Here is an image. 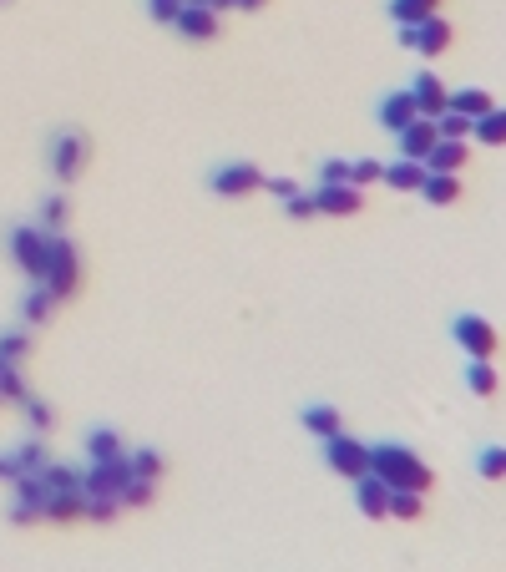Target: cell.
Segmentation results:
<instances>
[{
    "label": "cell",
    "mask_w": 506,
    "mask_h": 572,
    "mask_svg": "<svg viewBox=\"0 0 506 572\" xmlns=\"http://www.w3.org/2000/svg\"><path fill=\"white\" fill-rule=\"evenodd\" d=\"M284 208H289V218H314L319 208H314V193H294V198H284Z\"/></svg>",
    "instance_id": "42"
},
{
    "label": "cell",
    "mask_w": 506,
    "mask_h": 572,
    "mask_svg": "<svg viewBox=\"0 0 506 572\" xmlns=\"http://www.w3.org/2000/svg\"><path fill=\"white\" fill-rule=\"evenodd\" d=\"M410 97H415V112L420 117H446V107H451V92H446V81L436 76V71H420L415 81H410Z\"/></svg>",
    "instance_id": "11"
},
{
    "label": "cell",
    "mask_w": 506,
    "mask_h": 572,
    "mask_svg": "<svg viewBox=\"0 0 506 572\" xmlns=\"http://www.w3.org/2000/svg\"><path fill=\"white\" fill-rule=\"evenodd\" d=\"M451 340L471 360H491L496 355V330H491V319H481V314H456L451 319Z\"/></svg>",
    "instance_id": "7"
},
{
    "label": "cell",
    "mask_w": 506,
    "mask_h": 572,
    "mask_svg": "<svg viewBox=\"0 0 506 572\" xmlns=\"http://www.w3.org/2000/svg\"><path fill=\"white\" fill-rule=\"evenodd\" d=\"M238 6V0H213V11H233Z\"/></svg>",
    "instance_id": "46"
},
{
    "label": "cell",
    "mask_w": 506,
    "mask_h": 572,
    "mask_svg": "<svg viewBox=\"0 0 506 572\" xmlns=\"http://www.w3.org/2000/svg\"><path fill=\"white\" fill-rule=\"evenodd\" d=\"M491 107H496L491 92H481V87H461V92H451V107H446V112H461L466 122H481Z\"/></svg>",
    "instance_id": "22"
},
{
    "label": "cell",
    "mask_w": 506,
    "mask_h": 572,
    "mask_svg": "<svg viewBox=\"0 0 506 572\" xmlns=\"http://www.w3.org/2000/svg\"><path fill=\"white\" fill-rule=\"evenodd\" d=\"M183 6H213V0H183Z\"/></svg>",
    "instance_id": "47"
},
{
    "label": "cell",
    "mask_w": 506,
    "mask_h": 572,
    "mask_svg": "<svg viewBox=\"0 0 506 572\" xmlns=\"http://www.w3.org/2000/svg\"><path fill=\"white\" fill-rule=\"evenodd\" d=\"M21 405H26V421H31V431H36V436H41V431H51V421H56V411H51V405H46L41 395H26Z\"/></svg>",
    "instance_id": "37"
},
{
    "label": "cell",
    "mask_w": 506,
    "mask_h": 572,
    "mask_svg": "<svg viewBox=\"0 0 506 572\" xmlns=\"http://www.w3.org/2000/svg\"><path fill=\"white\" fill-rule=\"evenodd\" d=\"M496 385H501V380H496V365H491V360H471V365H466V390H471V395H496Z\"/></svg>",
    "instance_id": "28"
},
{
    "label": "cell",
    "mask_w": 506,
    "mask_h": 572,
    "mask_svg": "<svg viewBox=\"0 0 506 572\" xmlns=\"http://www.w3.org/2000/svg\"><path fill=\"white\" fill-rule=\"evenodd\" d=\"M420 512H426V497H420V492H390V517L415 522Z\"/></svg>",
    "instance_id": "33"
},
{
    "label": "cell",
    "mask_w": 506,
    "mask_h": 572,
    "mask_svg": "<svg viewBox=\"0 0 506 572\" xmlns=\"http://www.w3.org/2000/svg\"><path fill=\"white\" fill-rule=\"evenodd\" d=\"M36 476H41V486H46V497H61V492H81V471H76V466H56V461H46Z\"/></svg>",
    "instance_id": "23"
},
{
    "label": "cell",
    "mask_w": 506,
    "mask_h": 572,
    "mask_svg": "<svg viewBox=\"0 0 506 572\" xmlns=\"http://www.w3.org/2000/svg\"><path fill=\"white\" fill-rule=\"evenodd\" d=\"M16 476H26V471H21V461H16L11 451H0V481H16Z\"/></svg>",
    "instance_id": "44"
},
{
    "label": "cell",
    "mask_w": 506,
    "mask_h": 572,
    "mask_svg": "<svg viewBox=\"0 0 506 572\" xmlns=\"http://www.w3.org/2000/svg\"><path fill=\"white\" fill-rule=\"evenodd\" d=\"M208 188L218 198H248V193L264 188V173H259V162H218L208 173Z\"/></svg>",
    "instance_id": "6"
},
{
    "label": "cell",
    "mask_w": 506,
    "mask_h": 572,
    "mask_svg": "<svg viewBox=\"0 0 506 572\" xmlns=\"http://www.w3.org/2000/svg\"><path fill=\"white\" fill-rule=\"evenodd\" d=\"M31 390H26V380H21V365H6V360H0V400H26Z\"/></svg>",
    "instance_id": "34"
},
{
    "label": "cell",
    "mask_w": 506,
    "mask_h": 572,
    "mask_svg": "<svg viewBox=\"0 0 506 572\" xmlns=\"http://www.w3.org/2000/svg\"><path fill=\"white\" fill-rule=\"evenodd\" d=\"M355 507L370 517V522H380V517H390V486L375 476V471H365L360 481H355Z\"/></svg>",
    "instance_id": "13"
},
{
    "label": "cell",
    "mask_w": 506,
    "mask_h": 572,
    "mask_svg": "<svg viewBox=\"0 0 506 572\" xmlns=\"http://www.w3.org/2000/svg\"><path fill=\"white\" fill-rule=\"evenodd\" d=\"M451 21L446 16H431V21H420V26H400V46H410V51H420V56H441V51H451Z\"/></svg>",
    "instance_id": "9"
},
{
    "label": "cell",
    "mask_w": 506,
    "mask_h": 572,
    "mask_svg": "<svg viewBox=\"0 0 506 572\" xmlns=\"http://www.w3.org/2000/svg\"><path fill=\"white\" fill-rule=\"evenodd\" d=\"M380 183L395 188V193H420V183H426V162H410V157L385 162V178Z\"/></svg>",
    "instance_id": "16"
},
{
    "label": "cell",
    "mask_w": 506,
    "mask_h": 572,
    "mask_svg": "<svg viewBox=\"0 0 506 572\" xmlns=\"http://www.w3.org/2000/svg\"><path fill=\"white\" fill-rule=\"evenodd\" d=\"M304 431L319 436V441H329V436L345 431V421H340V411H334V405H304Z\"/></svg>",
    "instance_id": "21"
},
{
    "label": "cell",
    "mask_w": 506,
    "mask_h": 572,
    "mask_svg": "<svg viewBox=\"0 0 506 572\" xmlns=\"http://www.w3.org/2000/svg\"><path fill=\"white\" fill-rule=\"evenodd\" d=\"M476 471H481L486 481H506V446H481Z\"/></svg>",
    "instance_id": "32"
},
{
    "label": "cell",
    "mask_w": 506,
    "mask_h": 572,
    "mask_svg": "<svg viewBox=\"0 0 506 572\" xmlns=\"http://www.w3.org/2000/svg\"><path fill=\"white\" fill-rule=\"evenodd\" d=\"M314 208H319L324 218H355V213L365 208V188H355V183H319Z\"/></svg>",
    "instance_id": "10"
},
{
    "label": "cell",
    "mask_w": 506,
    "mask_h": 572,
    "mask_svg": "<svg viewBox=\"0 0 506 572\" xmlns=\"http://www.w3.org/2000/svg\"><path fill=\"white\" fill-rule=\"evenodd\" d=\"M471 137H476L481 147H506V107H491V112L471 127Z\"/></svg>",
    "instance_id": "26"
},
{
    "label": "cell",
    "mask_w": 506,
    "mask_h": 572,
    "mask_svg": "<svg viewBox=\"0 0 506 572\" xmlns=\"http://www.w3.org/2000/svg\"><path fill=\"white\" fill-rule=\"evenodd\" d=\"M395 142H400V157H410V162H426V152L441 142V132H436V122H431V117H415L405 132H395Z\"/></svg>",
    "instance_id": "12"
},
{
    "label": "cell",
    "mask_w": 506,
    "mask_h": 572,
    "mask_svg": "<svg viewBox=\"0 0 506 572\" xmlns=\"http://www.w3.org/2000/svg\"><path fill=\"white\" fill-rule=\"evenodd\" d=\"M471 127H476V122H466L461 112H446V117H436V132H441V137H451V142H466V137H471Z\"/></svg>",
    "instance_id": "38"
},
{
    "label": "cell",
    "mask_w": 506,
    "mask_h": 572,
    "mask_svg": "<svg viewBox=\"0 0 506 572\" xmlns=\"http://www.w3.org/2000/svg\"><path fill=\"white\" fill-rule=\"evenodd\" d=\"M466 142H451V137H441L431 152H426V173H461L466 168Z\"/></svg>",
    "instance_id": "17"
},
{
    "label": "cell",
    "mask_w": 506,
    "mask_h": 572,
    "mask_svg": "<svg viewBox=\"0 0 506 572\" xmlns=\"http://www.w3.org/2000/svg\"><path fill=\"white\" fill-rule=\"evenodd\" d=\"M420 198L436 203V208H451L461 198V178L456 173H426V183H420Z\"/></svg>",
    "instance_id": "20"
},
{
    "label": "cell",
    "mask_w": 506,
    "mask_h": 572,
    "mask_svg": "<svg viewBox=\"0 0 506 572\" xmlns=\"http://www.w3.org/2000/svg\"><path fill=\"white\" fill-rule=\"evenodd\" d=\"M238 6H243V11H259V6H269V0H238Z\"/></svg>",
    "instance_id": "45"
},
{
    "label": "cell",
    "mask_w": 506,
    "mask_h": 572,
    "mask_svg": "<svg viewBox=\"0 0 506 572\" xmlns=\"http://www.w3.org/2000/svg\"><path fill=\"white\" fill-rule=\"evenodd\" d=\"M31 355V335L26 330H6V335H0V360H6V365H21Z\"/></svg>",
    "instance_id": "31"
},
{
    "label": "cell",
    "mask_w": 506,
    "mask_h": 572,
    "mask_svg": "<svg viewBox=\"0 0 506 572\" xmlns=\"http://www.w3.org/2000/svg\"><path fill=\"white\" fill-rule=\"evenodd\" d=\"M264 188H269L274 198H294V193H299V183H294V178H264Z\"/></svg>",
    "instance_id": "43"
},
{
    "label": "cell",
    "mask_w": 506,
    "mask_h": 572,
    "mask_svg": "<svg viewBox=\"0 0 506 572\" xmlns=\"http://www.w3.org/2000/svg\"><path fill=\"white\" fill-rule=\"evenodd\" d=\"M375 117H380V127L385 132H405L420 112H415V97H410V87L405 92H385L380 97V107H375Z\"/></svg>",
    "instance_id": "14"
},
{
    "label": "cell",
    "mask_w": 506,
    "mask_h": 572,
    "mask_svg": "<svg viewBox=\"0 0 506 572\" xmlns=\"http://www.w3.org/2000/svg\"><path fill=\"white\" fill-rule=\"evenodd\" d=\"M87 157H92L87 132H71V127L51 132V142H46V162H51L56 183H76V178H81V168H87Z\"/></svg>",
    "instance_id": "3"
},
{
    "label": "cell",
    "mask_w": 506,
    "mask_h": 572,
    "mask_svg": "<svg viewBox=\"0 0 506 572\" xmlns=\"http://www.w3.org/2000/svg\"><path fill=\"white\" fill-rule=\"evenodd\" d=\"M56 304H61V299H56L46 284H31V289H26V299H21V324H51Z\"/></svg>",
    "instance_id": "18"
},
{
    "label": "cell",
    "mask_w": 506,
    "mask_h": 572,
    "mask_svg": "<svg viewBox=\"0 0 506 572\" xmlns=\"http://www.w3.org/2000/svg\"><path fill=\"white\" fill-rule=\"evenodd\" d=\"M127 481H132L127 456H117V461H87V471H81V492H87V497H122Z\"/></svg>",
    "instance_id": "8"
},
{
    "label": "cell",
    "mask_w": 506,
    "mask_h": 572,
    "mask_svg": "<svg viewBox=\"0 0 506 572\" xmlns=\"http://www.w3.org/2000/svg\"><path fill=\"white\" fill-rule=\"evenodd\" d=\"M117 512H122L117 497H87V522H112Z\"/></svg>",
    "instance_id": "39"
},
{
    "label": "cell",
    "mask_w": 506,
    "mask_h": 572,
    "mask_svg": "<svg viewBox=\"0 0 506 572\" xmlns=\"http://www.w3.org/2000/svg\"><path fill=\"white\" fill-rule=\"evenodd\" d=\"M178 11H183V0H147V16H152L157 26H173Z\"/></svg>",
    "instance_id": "40"
},
{
    "label": "cell",
    "mask_w": 506,
    "mask_h": 572,
    "mask_svg": "<svg viewBox=\"0 0 506 572\" xmlns=\"http://www.w3.org/2000/svg\"><path fill=\"white\" fill-rule=\"evenodd\" d=\"M390 16H395V26H420V21L441 16V0H390Z\"/></svg>",
    "instance_id": "25"
},
{
    "label": "cell",
    "mask_w": 506,
    "mask_h": 572,
    "mask_svg": "<svg viewBox=\"0 0 506 572\" xmlns=\"http://www.w3.org/2000/svg\"><path fill=\"white\" fill-rule=\"evenodd\" d=\"M324 466H329L334 476H345V481H360V476L370 471V446L355 441L350 431H340V436L324 441Z\"/></svg>",
    "instance_id": "5"
},
{
    "label": "cell",
    "mask_w": 506,
    "mask_h": 572,
    "mask_svg": "<svg viewBox=\"0 0 506 572\" xmlns=\"http://www.w3.org/2000/svg\"><path fill=\"white\" fill-rule=\"evenodd\" d=\"M66 218H71V203H66L61 193H51V198L41 203V218H36V228H46V233H61V228H66Z\"/></svg>",
    "instance_id": "29"
},
{
    "label": "cell",
    "mask_w": 506,
    "mask_h": 572,
    "mask_svg": "<svg viewBox=\"0 0 506 572\" xmlns=\"http://www.w3.org/2000/svg\"><path fill=\"white\" fill-rule=\"evenodd\" d=\"M46 228H36V223H16L11 233H6V254H11V264L31 279V284H41V274H46Z\"/></svg>",
    "instance_id": "4"
},
{
    "label": "cell",
    "mask_w": 506,
    "mask_h": 572,
    "mask_svg": "<svg viewBox=\"0 0 506 572\" xmlns=\"http://www.w3.org/2000/svg\"><path fill=\"white\" fill-rule=\"evenodd\" d=\"M41 284L56 299H71L76 284H81V259H76V243L66 233H51L46 238V274H41Z\"/></svg>",
    "instance_id": "2"
},
{
    "label": "cell",
    "mask_w": 506,
    "mask_h": 572,
    "mask_svg": "<svg viewBox=\"0 0 506 572\" xmlns=\"http://www.w3.org/2000/svg\"><path fill=\"white\" fill-rule=\"evenodd\" d=\"M173 26H178L188 41H213V36H218V11H213V6H183Z\"/></svg>",
    "instance_id": "15"
},
{
    "label": "cell",
    "mask_w": 506,
    "mask_h": 572,
    "mask_svg": "<svg viewBox=\"0 0 506 572\" xmlns=\"http://www.w3.org/2000/svg\"><path fill=\"white\" fill-rule=\"evenodd\" d=\"M117 456H127V441L112 426H92L87 431V461H117Z\"/></svg>",
    "instance_id": "19"
},
{
    "label": "cell",
    "mask_w": 506,
    "mask_h": 572,
    "mask_svg": "<svg viewBox=\"0 0 506 572\" xmlns=\"http://www.w3.org/2000/svg\"><path fill=\"white\" fill-rule=\"evenodd\" d=\"M370 471L390 486V492H420V497H426L431 486H436V471L420 461L410 446H400V441H380V446H370Z\"/></svg>",
    "instance_id": "1"
},
{
    "label": "cell",
    "mask_w": 506,
    "mask_h": 572,
    "mask_svg": "<svg viewBox=\"0 0 506 572\" xmlns=\"http://www.w3.org/2000/svg\"><path fill=\"white\" fill-rule=\"evenodd\" d=\"M380 178H385V162H380V157L350 162V183H355V188H370V183H380Z\"/></svg>",
    "instance_id": "36"
},
{
    "label": "cell",
    "mask_w": 506,
    "mask_h": 572,
    "mask_svg": "<svg viewBox=\"0 0 506 572\" xmlns=\"http://www.w3.org/2000/svg\"><path fill=\"white\" fill-rule=\"evenodd\" d=\"M127 466H132V476H142V481H162V456H157L152 446H127Z\"/></svg>",
    "instance_id": "27"
},
{
    "label": "cell",
    "mask_w": 506,
    "mask_h": 572,
    "mask_svg": "<svg viewBox=\"0 0 506 572\" xmlns=\"http://www.w3.org/2000/svg\"><path fill=\"white\" fill-rule=\"evenodd\" d=\"M11 456L21 461V471H41V466L51 461V451H46V441H41L36 431H31V436H26V441H21V446L11 451Z\"/></svg>",
    "instance_id": "30"
},
{
    "label": "cell",
    "mask_w": 506,
    "mask_h": 572,
    "mask_svg": "<svg viewBox=\"0 0 506 572\" xmlns=\"http://www.w3.org/2000/svg\"><path fill=\"white\" fill-rule=\"evenodd\" d=\"M81 517H87V492L46 497V522H81Z\"/></svg>",
    "instance_id": "24"
},
{
    "label": "cell",
    "mask_w": 506,
    "mask_h": 572,
    "mask_svg": "<svg viewBox=\"0 0 506 572\" xmlns=\"http://www.w3.org/2000/svg\"><path fill=\"white\" fill-rule=\"evenodd\" d=\"M319 183H350V162H345V157L319 162Z\"/></svg>",
    "instance_id": "41"
},
{
    "label": "cell",
    "mask_w": 506,
    "mask_h": 572,
    "mask_svg": "<svg viewBox=\"0 0 506 572\" xmlns=\"http://www.w3.org/2000/svg\"><path fill=\"white\" fill-rule=\"evenodd\" d=\"M152 497H157V481H142V476H132L127 486H122V507H152Z\"/></svg>",
    "instance_id": "35"
}]
</instances>
